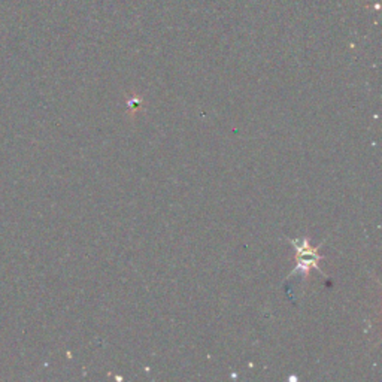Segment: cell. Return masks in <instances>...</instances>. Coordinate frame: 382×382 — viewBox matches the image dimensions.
I'll return each mask as SVG.
<instances>
[{"label": "cell", "instance_id": "obj_1", "mask_svg": "<svg viewBox=\"0 0 382 382\" xmlns=\"http://www.w3.org/2000/svg\"><path fill=\"white\" fill-rule=\"evenodd\" d=\"M293 244H295L297 248V254H296L297 268L295 272L301 270L304 273H308L310 268H318V260L321 259V257L318 255L317 248H310L308 245L306 239H301V241H293Z\"/></svg>", "mask_w": 382, "mask_h": 382}]
</instances>
